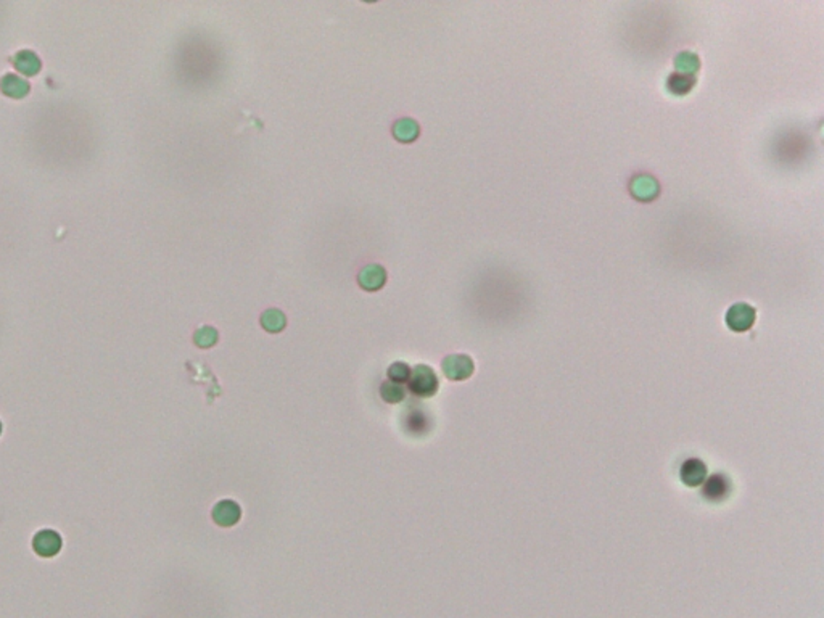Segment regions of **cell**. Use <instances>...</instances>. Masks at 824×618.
<instances>
[{
  "label": "cell",
  "instance_id": "2",
  "mask_svg": "<svg viewBox=\"0 0 824 618\" xmlns=\"http://www.w3.org/2000/svg\"><path fill=\"white\" fill-rule=\"evenodd\" d=\"M755 316H757V313H755V309L751 305H747V303H736L726 313V325L737 333L747 332L752 329Z\"/></svg>",
  "mask_w": 824,
  "mask_h": 618
},
{
  "label": "cell",
  "instance_id": "1",
  "mask_svg": "<svg viewBox=\"0 0 824 618\" xmlns=\"http://www.w3.org/2000/svg\"><path fill=\"white\" fill-rule=\"evenodd\" d=\"M438 387H439L438 377L432 367L420 364V366H416L414 370H411V375H409V388H411V392L416 394V397L430 398L438 392Z\"/></svg>",
  "mask_w": 824,
  "mask_h": 618
},
{
  "label": "cell",
  "instance_id": "7",
  "mask_svg": "<svg viewBox=\"0 0 824 618\" xmlns=\"http://www.w3.org/2000/svg\"><path fill=\"white\" fill-rule=\"evenodd\" d=\"M240 517H241L240 506L231 499L219 501L213 509V520L218 523L219 527L224 528L234 527L235 523H239Z\"/></svg>",
  "mask_w": 824,
  "mask_h": 618
},
{
  "label": "cell",
  "instance_id": "5",
  "mask_svg": "<svg viewBox=\"0 0 824 618\" xmlns=\"http://www.w3.org/2000/svg\"><path fill=\"white\" fill-rule=\"evenodd\" d=\"M33 549L42 557H53L61 549V536L53 530H42L34 536Z\"/></svg>",
  "mask_w": 824,
  "mask_h": 618
},
{
  "label": "cell",
  "instance_id": "6",
  "mask_svg": "<svg viewBox=\"0 0 824 618\" xmlns=\"http://www.w3.org/2000/svg\"><path fill=\"white\" fill-rule=\"evenodd\" d=\"M679 477L684 485L696 488L702 485L705 478H707V466H705L704 461L697 459V457H689L681 466Z\"/></svg>",
  "mask_w": 824,
  "mask_h": 618
},
{
  "label": "cell",
  "instance_id": "12",
  "mask_svg": "<svg viewBox=\"0 0 824 618\" xmlns=\"http://www.w3.org/2000/svg\"><path fill=\"white\" fill-rule=\"evenodd\" d=\"M694 85H696V78H694L692 74L674 73V74H672L670 78H668V81H667L668 90H670L672 94H674V95L689 94Z\"/></svg>",
  "mask_w": 824,
  "mask_h": 618
},
{
  "label": "cell",
  "instance_id": "11",
  "mask_svg": "<svg viewBox=\"0 0 824 618\" xmlns=\"http://www.w3.org/2000/svg\"><path fill=\"white\" fill-rule=\"evenodd\" d=\"M419 132H420L419 125L411 118H402L400 121H396L393 126L395 137L400 142H405V144L416 140L419 137Z\"/></svg>",
  "mask_w": 824,
  "mask_h": 618
},
{
  "label": "cell",
  "instance_id": "13",
  "mask_svg": "<svg viewBox=\"0 0 824 618\" xmlns=\"http://www.w3.org/2000/svg\"><path fill=\"white\" fill-rule=\"evenodd\" d=\"M631 190H633V195L640 200H650L659 192V185L650 177H637L633 181Z\"/></svg>",
  "mask_w": 824,
  "mask_h": 618
},
{
  "label": "cell",
  "instance_id": "18",
  "mask_svg": "<svg viewBox=\"0 0 824 618\" xmlns=\"http://www.w3.org/2000/svg\"><path fill=\"white\" fill-rule=\"evenodd\" d=\"M409 375H411V369H409V366H406L405 362H396L393 366L388 367V377L392 382L396 383L406 382L409 380Z\"/></svg>",
  "mask_w": 824,
  "mask_h": 618
},
{
  "label": "cell",
  "instance_id": "3",
  "mask_svg": "<svg viewBox=\"0 0 824 618\" xmlns=\"http://www.w3.org/2000/svg\"><path fill=\"white\" fill-rule=\"evenodd\" d=\"M442 367H443L444 375L448 377L449 380H456V382L469 379V377L474 374V369H475L472 357H469L466 355L446 356Z\"/></svg>",
  "mask_w": 824,
  "mask_h": 618
},
{
  "label": "cell",
  "instance_id": "10",
  "mask_svg": "<svg viewBox=\"0 0 824 618\" xmlns=\"http://www.w3.org/2000/svg\"><path fill=\"white\" fill-rule=\"evenodd\" d=\"M14 65L20 73L26 74V76H34L41 71V60L34 52L21 51L14 57Z\"/></svg>",
  "mask_w": 824,
  "mask_h": 618
},
{
  "label": "cell",
  "instance_id": "15",
  "mask_svg": "<svg viewBox=\"0 0 824 618\" xmlns=\"http://www.w3.org/2000/svg\"><path fill=\"white\" fill-rule=\"evenodd\" d=\"M380 394H382V398L387 401V403L396 404V403H401V401L405 399L406 390H405V387L401 385V383H396V382L388 380V382H385V383H383V385H382Z\"/></svg>",
  "mask_w": 824,
  "mask_h": 618
},
{
  "label": "cell",
  "instance_id": "17",
  "mask_svg": "<svg viewBox=\"0 0 824 618\" xmlns=\"http://www.w3.org/2000/svg\"><path fill=\"white\" fill-rule=\"evenodd\" d=\"M195 340V345L200 346V348H209V346H213L216 342H218V330L213 329V327L209 325H204L202 329H198L194 335Z\"/></svg>",
  "mask_w": 824,
  "mask_h": 618
},
{
  "label": "cell",
  "instance_id": "16",
  "mask_svg": "<svg viewBox=\"0 0 824 618\" xmlns=\"http://www.w3.org/2000/svg\"><path fill=\"white\" fill-rule=\"evenodd\" d=\"M674 66H677L678 73H683V74H696L699 70V58L697 55H694L691 52H683L679 53L677 58H674Z\"/></svg>",
  "mask_w": 824,
  "mask_h": 618
},
{
  "label": "cell",
  "instance_id": "19",
  "mask_svg": "<svg viewBox=\"0 0 824 618\" xmlns=\"http://www.w3.org/2000/svg\"><path fill=\"white\" fill-rule=\"evenodd\" d=\"M0 434H2V422H0Z\"/></svg>",
  "mask_w": 824,
  "mask_h": 618
},
{
  "label": "cell",
  "instance_id": "9",
  "mask_svg": "<svg viewBox=\"0 0 824 618\" xmlns=\"http://www.w3.org/2000/svg\"><path fill=\"white\" fill-rule=\"evenodd\" d=\"M29 89H31V85L26 79H23V78L16 76V74H11V73L5 74V76L2 78V81H0V90H2L5 95L14 97V98H21L24 95H28Z\"/></svg>",
  "mask_w": 824,
  "mask_h": 618
},
{
  "label": "cell",
  "instance_id": "14",
  "mask_svg": "<svg viewBox=\"0 0 824 618\" xmlns=\"http://www.w3.org/2000/svg\"><path fill=\"white\" fill-rule=\"evenodd\" d=\"M261 325L271 333L282 332L287 325V318L278 309H268L261 316Z\"/></svg>",
  "mask_w": 824,
  "mask_h": 618
},
{
  "label": "cell",
  "instance_id": "4",
  "mask_svg": "<svg viewBox=\"0 0 824 618\" xmlns=\"http://www.w3.org/2000/svg\"><path fill=\"white\" fill-rule=\"evenodd\" d=\"M731 490H733V486H731L729 478L721 473H715L704 481L702 498L710 503H721L729 496Z\"/></svg>",
  "mask_w": 824,
  "mask_h": 618
},
{
  "label": "cell",
  "instance_id": "8",
  "mask_svg": "<svg viewBox=\"0 0 824 618\" xmlns=\"http://www.w3.org/2000/svg\"><path fill=\"white\" fill-rule=\"evenodd\" d=\"M385 281H387V273H385V269H383L382 266H379V264L365 266V268L358 276L359 286H361L364 290H367V292H377V290H380L383 287V283H385Z\"/></svg>",
  "mask_w": 824,
  "mask_h": 618
}]
</instances>
